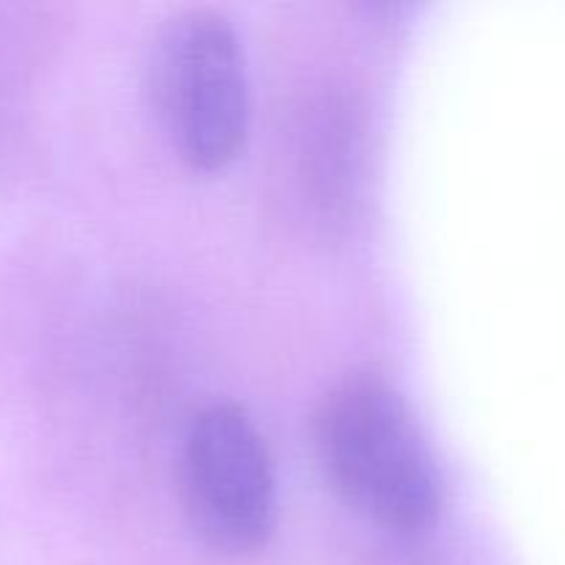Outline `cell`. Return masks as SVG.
I'll use <instances>...</instances> for the list:
<instances>
[{
	"mask_svg": "<svg viewBox=\"0 0 565 565\" xmlns=\"http://www.w3.org/2000/svg\"><path fill=\"white\" fill-rule=\"evenodd\" d=\"M182 497L193 527L215 550L246 555L276 527V475L257 425L235 403L193 417L182 447Z\"/></svg>",
	"mask_w": 565,
	"mask_h": 565,
	"instance_id": "cell-3",
	"label": "cell"
},
{
	"mask_svg": "<svg viewBox=\"0 0 565 565\" xmlns=\"http://www.w3.org/2000/svg\"><path fill=\"white\" fill-rule=\"evenodd\" d=\"M154 105L171 147L191 169L221 171L243 152L252 119L235 28L213 9L177 14L158 36Z\"/></svg>",
	"mask_w": 565,
	"mask_h": 565,
	"instance_id": "cell-2",
	"label": "cell"
},
{
	"mask_svg": "<svg viewBox=\"0 0 565 565\" xmlns=\"http://www.w3.org/2000/svg\"><path fill=\"white\" fill-rule=\"evenodd\" d=\"M318 450L337 494L397 533H419L441 511V478L412 408L373 379L342 384L318 417Z\"/></svg>",
	"mask_w": 565,
	"mask_h": 565,
	"instance_id": "cell-1",
	"label": "cell"
}]
</instances>
